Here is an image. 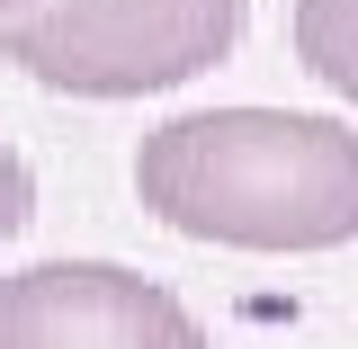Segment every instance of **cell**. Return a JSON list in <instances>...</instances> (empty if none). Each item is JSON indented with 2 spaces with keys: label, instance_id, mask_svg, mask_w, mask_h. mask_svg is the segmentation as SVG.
I'll return each mask as SVG.
<instances>
[{
  "label": "cell",
  "instance_id": "obj_4",
  "mask_svg": "<svg viewBox=\"0 0 358 349\" xmlns=\"http://www.w3.org/2000/svg\"><path fill=\"white\" fill-rule=\"evenodd\" d=\"M287 45L331 99L358 108V0H296L287 9Z\"/></svg>",
  "mask_w": 358,
  "mask_h": 349
},
{
  "label": "cell",
  "instance_id": "obj_2",
  "mask_svg": "<svg viewBox=\"0 0 358 349\" xmlns=\"http://www.w3.org/2000/svg\"><path fill=\"white\" fill-rule=\"evenodd\" d=\"M251 0H0V63L63 99H152L215 72Z\"/></svg>",
  "mask_w": 358,
  "mask_h": 349
},
{
  "label": "cell",
  "instance_id": "obj_1",
  "mask_svg": "<svg viewBox=\"0 0 358 349\" xmlns=\"http://www.w3.org/2000/svg\"><path fill=\"white\" fill-rule=\"evenodd\" d=\"M134 197L152 224L215 251H350L358 242V126L313 108H188L143 134Z\"/></svg>",
  "mask_w": 358,
  "mask_h": 349
},
{
  "label": "cell",
  "instance_id": "obj_5",
  "mask_svg": "<svg viewBox=\"0 0 358 349\" xmlns=\"http://www.w3.org/2000/svg\"><path fill=\"white\" fill-rule=\"evenodd\" d=\"M27 215H36V171H27V152L0 134V242H18Z\"/></svg>",
  "mask_w": 358,
  "mask_h": 349
},
{
  "label": "cell",
  "instance_id": "obj_3",
  "mask_svg": "<svg viewBox=\"0 0 358 349\" xmlns=\"http://www.w3.org/2000/svg\"><path fill=\"white\" fill-rule=\"evenodd\" d=\"M0 349H215L162 278L126 260H36L0 278Z\"/></svg>",
  "mask_w": 358,
  "mask_h": 349
}]
</instances>
